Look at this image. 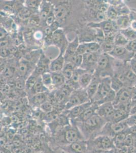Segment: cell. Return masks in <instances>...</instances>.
<instances>
[{
    "label": "cell",
    "mask_w": 136,
    "mask_h": 153,
    "mask_svg": "<svg viewBox=\"0 0 136 153\" xmlns=\"http://www.w3.org/2000/svg\"><path fill=\"white\" fill-rule=\"evenodd\" d=\"M107 19L110 21H115L119 16L117 11L113 6L110 5L106 12Z\"/></svg>",
    "instance_id": "obj_38"
},
{
    "label": "cell",
    "mask_w": 136,
    "mask_h": 153,
    "mask_svg": "<svg viewBox=\"0 0 136 153\" xmlns=\"http://www.w3.org/2000/svg\"><path fill=\"white\" fill-rule=\"evenodd\" d=\"M129 18L131 22H133L136 23V10L131 9V12L129 14Z\"/></svg>",
    "instance_id": "obj_52"
},
{
    "label": "cell",
    "mask_w": 136,
    "mask_h": 153,
    "mask_svg": "<svg viewBox=\"0 0 136 153\" xmlns=\"http://www.w3.org/2000/svg\"><path fill=\"white\" fill-rule=\"evenodd\" d=\"M106 123L105 120L96 113L85 122L72 123L76 124L85 139L89 140L98 135Z\"/></svg>",
    "instance_id": "obj_2"
},
{
    "label": "cell",
    "mask_w": 136,
    "mask_h": 153,
    "mask_svg": "<svg viewBox=\"0 0 136 153\" xmlns=\"http://www.w3.org/2000/svg\"><path fill=\"white\" fill-rule=\"evenodd\" d=\"M111 77H105L101 78L98 89L91 102L98 106L102 104L105 98L112 91Z\"/></svg>",
    "instance_id": "obj_5"
},
{
    "label": "cell",
    "mask_w": 136,
    "mask_h": 153,
    "mask_svg": "<svg viewBox=\"0 0 136 153\" xmlns=\"http://www.w3.org/2000/svg\"><path fill=\"white\" fill-rule=\"evenodd\" d=\"M38 75L36 74L35 73L34 71L32 73L31 75L29 76L28 78L26 79V89L27 91H31L32 89L33 88L35 84L36 83L38 80L39 77Z\"/></svg>",
    "instance_id": "obj_31"
},
{
    "label": "cell",
    "mask_w": 136,
    "mask_h": 153,
    "mask_svg": "<svg viewBox=\"0 0 136 153\" xmlns=\"http://www.w3.org/2000/svg\"><path fill=\"white\" fill-rule=\"evenodd\" d=\"M7 34V31L3 27H1V40L5 39V37H6Z\"/></svg>",
    "instance_id": "obj_54"
},
{
    "label": "cell",
    "mask_w": 136,
    "mask_h": 153,
    "mask_svg": "<svg viewBox=\"0 0 136 153\" xmlns=\"http://www.w3.org/2000/svg\"><path fill=\"white\" fill-rule=\"evenodd\" d=\"M79 45V38L77 36L76 37L74 40L68 44L65 51V53L64 54L65 60L73 56L74 54H76V51Z\"/></svg>",
    "instance_id": "obj_23"
},
{
    "label": "cell",
    "mask_w": 136,
    "mask_h": 153,
    "mask_svg": "<svg viewBox=\"0 0 136 153\" xmlns=\"http://www.w3.org/2000/svg\"><path fill=\"white\" fill-rule=\"evenodd\" d=\"M51 11L49 6L47 4L46 5V6L44 5L42 7V9L41 11V13H40L41 19L45 21V19H46L47 17L48 16L49 14H50V12Z\"/></svg>",
    "instance_id": "obj_40"
},
{
    "label": "cell",
    "mask_w": 136,
    "mask_h": 153,
    "mask_svg": "<svg viewBox=\"0 0 136 153\" xmlns=\"http://www.w3.org/2000/svg\"><path fill=\"white\" fill-rule=\"evenodd\" d=\"M11 54L9 48L7 47L1 48V58L5 59Z\"/></svg>",
    "instance_id": "obj_46"
},
{
    "label": "cell",
    "mask_w": 136,
    "mask_h": 153,
    "mask_svg": "<svg viewBox=\"0 0 136 153\" xmlns=\"http://www.w3.org/2000/svg\"><path fill=\"white\" fill-rule=\"evenodd\" d=\"M128 127L126 120L118 123L107 122L98 135L107 136L113 139L117 134L124 131Z\"/></svg>",
    "instance_id": "obj_7"
},
{
    "label": "cell",
    "mask_w": 136,
    "mask_h": 153,
    "mask_svg": "<svg viewBox=\"0 0 136 153\" xmlns=\"http://www.w3.org/2000/svg\"><path fill=\"white\" fill-rule=\"evenodd\" d=\"M115 59L107 53H101L99 56L95 74L101 78L112 77L114 74Z\"/></svg>",
    "instance_id": "obj_3"
},
{
    "label": "cell",
    "mask_w": 136,
    "mask_h": 153,
    "mask_svg": "<svg viewBox=\"0 0 136 153\" xmlns=\"http://www.w3.org/2000/svg\"><path fill=\"white\" fill-rule=\"evenodd\" d=\"M92 104L93 102L90 101L88 103L75 106L70 109L65 110L63 112L67 115V116L69 117L70 120H74L80 117L83 112L91 105Z\"/></svg>",
    "instance_id": "obj_13"
},
{
    "label": "cell",
    "mask_w": 136,
    "mask_h": 153,
    "mask_svg": "<svg viewBox=\"0 0 136 153\" xmlns=\"http://www.w3.org/2000/svg\"><path fill=\"white\" fill-rule=\"evenodd\" d=\"M49 92L41 93L31 96L29 99V103L34 107H40L42 105L48 101Z\"/></svg>",
    "instance_id": "obj_21"
},
{
    "label": "cell",
    "mask_w": 136,
    "mask_h": 153,
    "mask_svg": "<svg viewBox=\"0 0 136 153\" xmlns=\"http://www.w3.org/2000/svg\"><path fill=\"white\" fill-rule=\"evenodd\" d=\"M65 62L71 63L75 68H80L82 64L83 55L74 54L73 56L65 60Z\"/></svg>",
    "instance_id": "obj_33"
},
{
    "label": "cell",
    "mask_w": 136,
    "mask_h": 153,
    "mask_svg": "<svg viewBox=\"0 0 136 153\" xmlns=\"http://www.w3.org/2000/svg\"><path fill=\"white\" fill-rule=\"evenodd\" d=\"M125 47L130 52L136 54V39L129 41Z\"/></svg>",
    "instance_id": "obj_42"
},
{
    "label": "cell",
    "mask_w": 136,
    "mask_h": 153,
    "mask_svg": "<svg viewBox=\"0 0 136 153\" xmlns=\"http://www.w3.org/2000/svg\"><path fill=\"white\" fill-rule=\"evenodd\" d=\"M26 80L19 76L15 81L16 88L21 91L26 88Z\"/></svg>",
    "instance_id": "obj_41"
},
{
    "label": "cell",
    "mask_w": 136,
    "mask_h": 153,
    "mask_svg": "<svg viewBox=\"0 0 136 153\" xmlns=\"http://www.w3.org/2000/svg\"><path fill=\"white\" fill-rule=\"evenodd\" d=\"M126 122L128 127L136 126V114L129 115Z\"/></svg>",
    "instance_id": "obj_43"
},
{
    "label": "cell",
    "mask_w": 136,
    "mask_h": 153,
    "mask_svg": "<svg viewBox=\"0 0 136 153\" xmlns=\"http://www.w3.org/2000/svg\"><path fill=\"white\" fill-rule=\"evenodd\" d=\"M85 139L76 124L72 123L60 129L51 136L50 142L57 149L75 141Z\"/></svg>",
    "instance_id": "obj_1"
},
{
    "label": "cell",
    "mask_w": 136,
    "mask_h": 153,
    "mask_svg": "<svg viewBox=\"0 0 136 153\" xmlns=\"http://www.w3.org/2000/svg\"><path fill=\"white\" fill-rule=\"evenodd\" d=\"M115 22L119 31L130 27L131 19L129 18V14L119 16Z\"/></svg>",
    "instance_id": "obj_25"
},
{
    "label": "cell",
    "mask_w": 136,
    "mask_h": 153,
    "mask_svg": "<svg viewBox=\"0 0 136 153\" xmlns=\"http://www.w3.org/2000/svg\"><path fill=\"white\" fill-rule=\"evenodd\" d=\"M124 131L128 134H130L136 137V126L128 127Z\"/></svg>",
    "instance_id": "obj_47"
},
{
    "label": "cell",
    "mask_w": 136,
    "mask_h": 153,
    "mask_svg": "<svg viewBox=\"0 0 136 153\" xmlns=\"http://www.w3.org/2000/svg\"><path fill=\"white\" fill-rule=\"evenodd\" d=\"M128 134L125 132L123 131L122 132L119 133L113 138L114 146L116 149L121 148L122 146H124V143L126 140V136Z\"/></svg>",
    "instance_id": "obj_29"
},
{
    "label": "cell",
    "mask_w": 136,
    "mask_h": 153,
    "mask_svg": "<svg viewBox=\"0 0 136 153\" xmlns=\"http://www.w3.org/2000/svg\"><path fill=\"white\" fill-rule=\"evenodd\" d=\"M86 71L81 68H76L74 70V73L72 78L68 82H67V83L71 86L74 90L80 88L79 85L80 78L81 76Z\"/></svg>",
    "instance_id": "obj_19"
},
{
    "label": "cell",
    "mask_w": 136,
    "mask_h": 153,
    "mask_svg": "<svg viewBox=\"0 0 136 153\" xmlns=\"http://www.w3.org/2000/svg\"><path fill=\"white\" fill-rule=\"evenodd\" d=\"M94 74L86 71L81 76L79 81V85L80 88L86 89L93 78Z\"/></svg>",
    "instance_id": "obj_27"
},
{
    "label": "cell",
    "mask_w": 136,
    "mask_h": 153,
    "mask_svg": "<svg viewBox=\"0 0 136 153\" xmlns=\"http://www.w3.org/2000/svg\"><path fill=\"white\" fill-rule=\"evenodd\" d=\"M115 110V108L112 102L104 103L99 106L96 113L100 117H102L107 122Z\"/></svg>",
    "instance_id": "obj_14"
},
{
    "label": "cell",
    "mask_w": 136,
    "mask_h": 153,
    "mask_svg": "<svg viewBox=\"0 0 136 153\" xmlns=\"http://www.w3.org/2000/svg\"><path fill=\"white\" fill-rule=\"evenodd\" d=\"M101 53H87L83 55L82 64L80 68L91 73H95L99 54Z\"/></svg>",
    "instance_id": "obj_9"
},
{
    "label": "cell",
    "mask_w": 136,
    "mask_h": 153,
    "mask_svg": "<svg viewBox=\"0 0 136 153\" xmlns=\"http://www.w3.org/2000/svg\"><path fill=\"white\" fill-rule=\"evenodd\" d=\"M51 37L52 42L60 48L62 49L61 51L65 52L64 51H65L67 49V48L65 47L67 40L65 39L63 30L61 29L57 30V31L52 33Z\"/></svg>",
    "instance_id": "obj_16"
},
{
    "label": "cell",
    "mask_w": 136,
    "mask_h": 153,
    "mask_svg": "<svg viewBox=\"0 0 136 153\" xmlns=\"http://www.w3.org/2000/svg\"><path fill=\"white\" fill-rule=\"evenodd\" d=\"M131 103L132 107L136 104V88L132 89L131 96Z\"/></svg>",
    "instance_id": "obj_50"
},
{
    "label": "cell",
    "mask_w": 136,
    "mask_h": 153,
    "mask_svg": "<svg viewBox=\"0 0 136 153\" xmlns=\"http://www.w3.org/2000/svg\"><path fill=\"white\" fill-rule=\"evenodd\" d=\"M86 48V53H87L101 52V45L96 42H84Z\"/></svg>",
    "instance_id": "obj_32"
},
{
    "label": "cell",
    "mask_w": 136,
    "mask_h": 153,
    "mask_svg": "<svg viewBox=\"0 0 136 153\" xmlns=\"http://www.w3.org/2000/svg\"><path fill=\"white\" fill-rule=\"evenodd\" d=\"M87 141L89 151L93 150H111L115 149L113 139L106 135L97 136Z\"/></svg>",
    "instance_id": "obj_4"
},
{
    "label": "cell",
    "mask_w": 136,
    "mask_h": 153,
    "mask_svg": "<svg viewBox=\"0 0 136 153\" xmlns=\"http://www.w3.org/2000/svg\"><path fill=\"white\" fill-rule=\"evenodd\" d=\"M54 12L56 19H62L68 14V9L65 6L60 4L54 8Z\"/></svg>",
    "instance_id": "obj_30"
},
{
    "label": "cell",
    "mask_w": 136,
    "mask_h": 153,
    "mask_svg": "<svg viewBox=\"0 0 136 153\" xmlns=\"http://www.w3.org/2000/svg\"><path fill=\"white\" fill-rule=\"evenodd\" d=\"M129 42L128 39L124 37V35L118 31L116 33L114 38V44L116 46L126 47Z\"/></svg>",
    "instance_id": "obj_34"
},
{
    "label": "cell",
    "mask_w": 136,
    "mask_h": 153,
    "mask_svg": "<svg viewBox=\"0 0 136 153\" xmlns=\"http://www.w3.org/2000/svg\"><path fill=\"white\" fill-rule=\"evenodd\" d=\"M136 114V104L132 107L131 111H130V115Z\"/></svg>",
    "instance_id": "obj_55"
},
{
    "label": "cell",
    "mask_w": 136,
    "mask_h": 153,
    "mask_svg": "<svg viewBox=\"0 0 136 153\" xmlns=\"http://www.w3.org/2000/svg\"><path fill=\"white\" fill-rule=\"evenodd\" d=\"M101 78L100 76L94 74L93 79L91 80L89 85L88 86V87H87L85 89L91 101V100L93 99L95 94H96L101 82Z\"/></svg>",
    "instance_id": "obj_18"
},
{
    "label": "cell",
    "mask_w": 136,
    "mask_h": 153,
    "mask_svg": "<svg viewBox=\"0 0 136 153\" xmlns=\"http://www.w3.org/2000/svg\"><path fill=\"white\" fill-rule=\"evenodd\" d=\"M50 29L51 30L52 32L54 33V32L57 31V30L59 29V27H60V23L56 20L55 22H54V23H52L50 26H49Z\"/></svg>",
    "instance_id": "obj_51"
},
{
    "label": "cell",
    "mask_w": 136,
    "mask_h": 153,
    "mask_svg": "<svg viewBox=\"0 0 136 153\" xmlns=\"http://www.w3.org/2000/svg\"><path fill=\"white\" fill-rule=\"evenodd\" d=\"M91 100L85 89L82 88L74 90L65 104V109L69 110L75 106L88 103Z\"/></svg>",
    "instance_id": "obj_6"
},
{
    "label": "cell",
    "mask_w": 136,
    "mask_h": 153,
    "mask_svg": "<svg viewBox=\"0 0 136 153\" xmlns=\"http://www.w3.org/2000/svg\"><path fill=\"white\" fill-rule=\"evenodd\" d=\"M62 153H89L87 141L82 139L59 149Z\"/></svg>",
    "instance_id": "obj_8"
},
{
    "label": "cell",
    "mask_w": 136,
    "mask_h": 153,
    "mask_svg": "<svg viewBox=\"0 0 136 153\" xmlns=\"http://www.w3.org/2000/svg\"><path fill=\"white\" fill-rule=\"evenodd\" d=\"M124 87V84L119 79L114 76L111 77V88L113 91L117 92Z\"/></svg>",
    "instance_id": "obj_37"
},
{
    "label": "cell",
    "mask_w": 136,
    "mask_h": 153,
    "mask_svg": "<svg viewBox=\"0 0 136 153\" xmlns=\"http://www.w3.org/2000/svg\"><path fill=\"white\" fill-rule=\"evenodd\" d=\"M129 113L122 110L116 109L113 113L109 118L107 122L118 123L126 120L129 116Z\"/></svg>",
    "instance_id": "obj_20"
},
{
    "label": "cell",
    "mask_w": 136,
    "mask_h": 153,
    "mask_svg": "<svg viewBox=\"0 0 136 153\" xmlns=\"http://www.w3.org/2000/svg\"><path fill=\"white\" fill-rule=\"evenodd\" d=\"M31 96L35 94L44 93V92H50V91L45 86L42 81L41 76H39L37 81L35 84L34 86L32 89L31 91H29Z\"/></svg>",
    "instance_id": "obj_26"
},
{
    "label": "cell",
    "mask_w": 136,
    "mask_h": 153,
    "mask_svg": "<svg viewBox=\"0 0 136 153\" xmlns=\"http://www.w3.org/2000/svg\"><path fill=\"white\" fill-rule=\"evenodd\" d=\"M64 52L60 51L58 56L50 61L49 71L51 73L61 72L65 64Z\"/></svg>",
    "instance_id": "obj_15"
},
{
    "label": "cell",
    "mask_w": 136,
    "mask_h": 153,
    "mask_svg": "<svg viewBox=\"0 0 136 153\" xmlns=\"http://www.w3.org/2000/svg\"><path fill=\"white\" fill-rule=\"evenodd\" d=\"M98 107V105L93 103L91 105L87 108L80 117L74 120H71V123H82L88 120L93 115L96 114Z\"/></svg>",
    "instance_id": "obj_17"
},
{
    "label": "cell",
    "mask_w": 136,
    "mask_h": 153,
    "mask_svg": "<svg viewBox=\"0 0 136 153\" xmlns=\"http://www.w3.org/2000/svg\"><path fill=\"white\" fill-rule=\"evenodd\" d=\"M51 74L54 88H59L66 83V80L61 72L51 73Z\"/></svg>",
    "instance_id": "obj_24"
},
{
    "label": "cell",
    "mask_w": 136,
    "mask_h": 153,
    "mask_svg": "<svg viewBox=\"0 0 136 153\" xmlns=\"http://www.w3.org/2000/svg\"><path fill=\"white\" fill-rule=\"evenodd\" d=\"M42 81L44 85L50 91L51 88H54L52 86L51 74L50 71L47 72L41 76Z\"/></svg>",
    "instance_id": "obj_35"
},
{
    "label": "cell",
    "mask_w": 136,
    "mask_h": 153,
    "mask_svg": "<svg viewBox=\"0 0 136 153\" xmlns=\"http://www.w3.org/2000/svg\"><path fill=\"white\" fill-rule=\"evenodd\" d=\"M75 68H75L74 65L71 63L65 62V65L61 73L65 77L66 80V83L71 79Z\"/></svg>",
    "instance_id": "obj_28"
},
{
    "label": "cell",
    "mask_w": 136,
    "mask_h": 153,
    "mask_svg": "<svg viewBox=\"0 0 136 153\" xmlns=\"http://www.w3.org/2000/svg\"><path fill=\"white\" fill-rule=\"evenodd\" d=\"M119 31L124 35V37L128 39L129 42L136 39V31L134 30L130 27L126 29L120 30Z\"/></svg>",
    "instance_id": "obj_36"
},
{
    "label": "cell",
    "mask_w": 136,
    "mask_h": 153,
    "mask_svg": "<svg viewBox=\"0 0 136 153\" xmlns=\"http://www.w3.org/2000/svg\"><path fill=\"white\" fill-rule=\"evenodd\" d=\"M71 124V120L67 115L62 112L55 120L47 124L50 131L51 136L54 135L60 129Z\"/></svg>",
    "instance_id": "obj_11"
},
{
    "label": "cell",
    "mask_w": 136,
    "mask_h": 153,
    "mask_svg": "<svg viewBox=\"0 0 136 153\" xmlns=\"http://www.w3.org/2000/svg\"><path fill=\"white\" fill-rule=\"evenodd\" d=\"M40 108L42 112L47 113L54 110V106L49 102L47 101L40 106Z\"/></svg>",
    "instance_id": "obj_39"
},
{
    "label": "cell",
    "mask_w": 136,
    "mask_h": 153,
    "mask_svg": "<svg viewBox=\"0 0 136 153\" xmlns=\"http://www.w3.org/2000/svg\"><path fill=\"white\" fill-rule=\"evenodd\" d=\"M135 73V74H136V71H133Z\"/></svg>",
    "instance_id": "obj_56"
},
{
    "label": "cell",
    "mask_w": 136,
    "mask_h": 153,
    "mask_svg": "<svg viewBox=\"0 0 136 153\" xmlns=\"http://www.w3.org/2000/svg\"><path fill=\"white\" fill-rule=\"evenodd\" d=\"M40 2L39 1H27L26 2V5L29 8L35 9L37 8L40 5Z\"/></svg>",
    "instance_id": "obj_45"
},
{
    "label": "cell",
    "mask_w": 136,
    "mask_h": 153,
    "mask_svg": "<svg viewBox=\"0 0 136 153\" xmlns=\"http://www.w3.org/2000/svg\"><path fill=\"white\" fill-rule=\"evenodd\" d=\"M115 149L111 150H93L89 151V153H115Z\"/></svg>",
    "instance_id": "obj_48"
},
{
    "label": "cell",
    "mask_w": 136,
    "mask_h": 153,
    "mask_svg": "<svg viewBox=\"0 0 136 153\" xmlns=\"http://www.w3.org/2000/svg\"><path fill=\"white\" fill-rule=\"evenodd\" d=\"M132 92V89L129 87H124L116 92L115 97L112 102L114 107L119 105L131 103Z\"/></svg>",
    "instance_id": "obj_12"
},
{
    "label": "cell",
    "mask_w": 136,
    "mask_h": 153,
    "mask_svg": "<svg viewBox=\"0 0 136 153\" xmlns=\"http://www.w3.org/2000/svg\"><path fill=\"white\" fill-rule=\"evenodd\" d=\"M55 21H56V18L53 10V11L50 12V14H49L48 16L47 17L46 19H45V23L47 26H49Z\"/></svg>",
    "instance_id": "obj_44"
},
{
    "label": "cell",
    "mask_w": 136,
    "mask_h": 153,
    "mask_svg": "<svg viewBox=\"0 0 136 153\" xmlns=\"http://www.w3.org/2000/svg\"><path fill=\"white\" fill-rule=\"evenodd\" d=\"M112 57L123 62H129L135 54L130 52L125 47L116 46L111 52L109 53Z\"/></svg>",
    "instance_id": "obj_10"
},
{
    "label": "cell",
    "mask_w": 136,
    "mask_h": 153,
    "mask_svg": "<svg viewBox=\"0 0 136 153\" xmlns=\"http://www.w3.org/2000/svg\"><path fill=\"white\" fill-rule=\"evenodd\" d=\"M21 17H23L24 19H26L28 17H29L31 12L29 9H24L23 10V11H21Z\"/></svg>",
    "instance_id": "obj_53"
},
{
    "label": "cell",
    "mask_w": 136,
    "mask_h": 153,
    "mask_svg": "<svg viewBox=\"0 0 136 153\" xmlns=\"http://www.w3.org/2000/svg\"><path fill=\"white\" fill-rule=\"evenodd\" d=\"M129 65L133 71H136V54H135L129 62Z\"/></svg>",
    "instance_id": "obj_49"
},
{
    "label": "cell",
    "mask_w": 136,
    "mask_h": 153,
    "mask_svg": "<svg viewBox=\"0 0 136 153\" xmlns=\"http://www.w3.org/2000/svg\"><path fill=\"white\" fill-rule=\"evenodd\" d=\"M31 63L26 59H22L17 65V73L19 77L24 79L31 69Z\"/></svg>",
    "instance_id": "obj_22"
}]
</instances>
